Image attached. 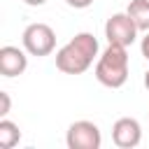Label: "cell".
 Returning <instances> with one entry per match:
<instances>
[{"label":"cell","mask_w":149,"mask_h":149,"mask_svg":"<svg viewBox=\"0 0 149 149\" xmlns=\"http://www.w3.org/2000/svg\"><path fill=\"white\" fill-rule=\"evenodd\" d=\"M105 37L109 44H121V47H130L137 37V26L135 21L128 16V12H116L107 19L105 23Z\"/></svg>","instance_id":"cell-5"},{"label":"cell","mask_w":149,"mask_h":149,"mask_svg":"<svg viewBox=\"0 0 149 149\" xmlns=\"http://www.w3.org/2000/svg\"><path fill=\"white\" fill-rule=\"evenodd\" d=\"M9 107H12L9 93H7V91H0V116H7V114H9Z\"/></svg>","instance_id":"cell-10"},{"label":"cell","mask_w":149,"mask_h":149,"mask_svg":"<svg viewBox=\"0 0 149 149\" xmlns=\"http://www.w3.org/2000/svg\"><path fill=\"white\" fill-rule=\"evenodd\" d=\"M128 16L135 21L137 30L149 33V0H130L126 7Z\"/></svg>","instance_id":"cell-8"},{"label":"cell","mask_w":149,"mask_h":149,"mask_svg":"<svg viewBox=\"0 0 149 149\" xmlns=\"http://www.w3.org/2000/svg\"><path fill=\"white\" fill-rule=\"evenodd\" d=\"M21 142V130L14 121L9 119H0V147L2 149H14L16 144Z\"/></svg>","instance_id":"cell-9"},{"label":"cell","mask_w":149,"mask_h":149,"mask_svg":"<svg viewBox=\"0 0 149 149\" xmlns=\"http://www.w3.org/2000/svg\"><path fill=\"white\" fill-rule=\"evenodd\" d=\"M21 40H23V49L30 56H37V58L49 56L56 49V33H54V28L47 26V23H40V21L26 26Z\"/></svg>","instance_id":"cell-3"},{"label":"cell","mask_w":149,"mask_h":149,"mask_svg":"<svg viewBox=\"0 0 149 149\" xmlns=\"http://www.w3.org/2000/svg\"><path fill=\"white\" fill-rule=\"evenodd\" d=\"M140 51H142V56L149 61V33L142 37V42H140Z\"/></svg>","instance_id":"cell-12"},{"label":"cell","mask_w":149,"mask_h":149,"mask_svg":"<svg viewBox=\"0 0 149 149\" xmlns=\"http://www.w3.org/2000/svg\"><path fill=\"white\" fill-rule=\"evenodd\" d=\"M70 7H74V9H86V7H91L93 5V0H65Z\"/></svg>","instance_id":"cell-11"},{"label":"cell","mask_w":149,"mask_h":149,"mask_svg":"<svg viewBox=\"0 0 149 149\" xmlns=\"http://www.w3.org/2000/svg\"><path fill=\"white\" fill-rule=\"evenodd\" d=\"M98 56V40L93 33H77L56 51V68L65 74H81Z\"/></svg>","instance_id":"cell-1"},{"label":"cell","mask_w":149,"mask_h":149,"mask_svg":"<svg viewBox=\"0 0 149 149\" xmlns=\"http://www.w3.org/2000/svg\"><path fill=\"white\" fill-rule=\"evenodd\" d=\"M65 144L70 149H100V144H102L100 128L86 119L74 121V123H70V128L65 133Z\"/></svg>","instance_id":"cell-4"},{"label":"cell","mask_w":149,"mask_h":149,"mask_svg":"<svg viewBox=\"0 0 149 149\" xmlns=\"http://www.w3.org/2000/svg\"><path fill=\"white\" fill-rule=\"evenodd\" d=\"M144 86H147V91H149V70L144 72Z\"/></svg>","instance_id":"cell-14"},{"label":"cell","mask_w":149,"mask_h":149,"mask_svg":"<svg viewBox=\"0 0 149 149\" xmlns=\"http://www.w3.org/2000/svg\"><path fill=\"white\" fill-rule=\"evenodd\" d=\"M112 142L119 149H133L142 142V126L133 116H121L112 126Z\"/></svg>","instance_id":"cell-6"},{"label":"cell","mask_w":149,"mask_h":149,"mask_svg":"<svg viewBox=\"0 0 149 149\" xmlns=\"http://www.w3.org/2000/svg\"><path fill=\"white\" fill-rule=\"evenodd\" d=\"M95 79L107 88H121L128 79V47L107 44L95 63Z\"/></svg>","instance_id":"cell-2"},{"label":"cell","mask_w":149,"mask_h":149,"mask_svg":"<svg viewBox=\"0 0 149 149\" xmlns=\"http://www.w3.org/2000/svg\"><path fill=\"white\" fill-rule=\"evenodd\" d=\"M23 2H26V5H30V7H42L47 0H23Z\"/></svg>","instance_id":"cell-13"},{"label":"cell","mask_w":149,"mask_h":149,"mask_svg":"<svg viewBox=\"0 0 149 149\" xmlns=\"http://www.w3.org/2000/svg\"><path fill=\"white\" fill-rule=\"evenodd\" d=\"M28 68V56L23 54V49L19 47H12V44H5L0 47V74L2 77H19L23 74Z\"/></svg>","instance_id":"cell-7"}]
</instances>
